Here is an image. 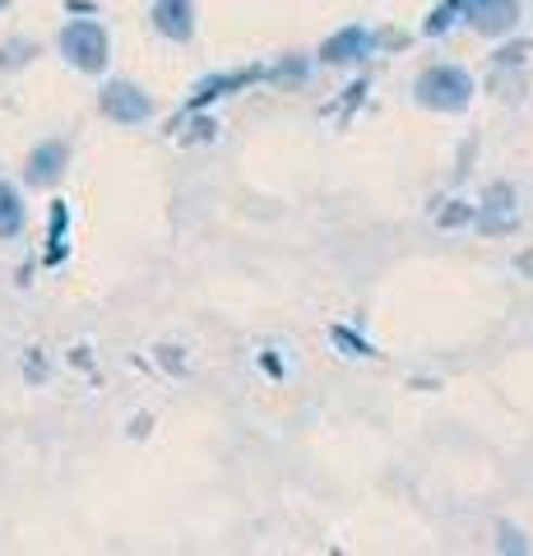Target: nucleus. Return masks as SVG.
Returning <instances> with one entry per match:
<instances>
[{
  "instance_id": "1",
  "label": "nucleus",
  "mask_w": 533,
  "mask_h": 556,
  "mask_svg": "<svg viewBox=\"0 0 533 556\" xmlns=\"http://www.w3.org/2000/svg\"><path fill=\"white\" fill-rule=\"evenodd\" d=\"M455 14L469 20L473 33H483V38H502L520 24V0H445V5L427 20V33H445L455 24Z\"/></svg>"
},
{
  "instance_id": "2",
  "label": "nucleus",
  "mask_w": 533,
  "mask_h": 556,
  "mask_svg": "<svg viewBox=\"0 0 533 556\" xmlns=\"http://www.w3.org/2000/svg\"><path fill=\"white\" fill-rule=\"evenodd\" d=\"M413 98L427 112H464L473 102V79L459 65H432L413 79Z\"/></svg>"
},
{
  "instance_id": "3",
  "label": "nucleus",
  "mask_w": 533,
  "mask_h": 556,
  "mask_svg": "<svg viewBox=\"0 0 533 556\" xmlns=\"http://www.w3.org/2000/svg\"><path fill=\"white\" fill-rule=\"evenodd\" d=\"M61 56L71 61L75 70H84V75H98V70H107L112 61V42H107V28L93 24V20H75V24H65L61 28Z\"/></svg>"
},
{
  "instance_id": "4",
  "label": "nucleus",
  "mask_w": 533,
  "mask_h": 556,
  "mask_svg": "<svg viewBox=\"0 0 533 556\" xmlns=\"http://www.w3.org/2000/svg\"><path fill=\"white\" fill-rule=\"evenodd\" d=\"M102 116H112V121H122V126H140V121L153 116V102L144 89H135V84L126 79H112L107 89H102Z\"/></svg>"
},
{
  "instance_id": "5",
  "label": "nucleus",
  "mask_w": 533,
  "mask_h": 556,
  "mask_svg": "<svg viewBox=\"0 0 533 556\" xmlns=\"http://www.w3.org/2000/svg\"><path fill=\"white\" fill-rule=\"evenodd\" d=\"M153 28H158L167 42H191L195 5L191 0H153Z\"/></svg>"
},
{
  "instance_id": "6",
  "label": "nucleus",
  "mask_w": 533,
  "mask_h": 556,
  "mask_svg": "<svg viewBox=\"0 0 533 556\" xmlns=\"http://www.w3.org/2000/svg\"><path fill=\"white\" fill-rule=\"evenodd\" d=\"M371 47H376L371 33L357 28V24H348V28H339L334 38L320 47V61H325V65H353V61L371 56Z\"/></svg>"
},
{
  "instance_id": "7",
  "label": "nucleus",
  "mask_w": 533,
  "mask_h": 556,
  "mask_svg": "<svg viewBox=\"0 0 533 556\" xmlns=\"http://www.w3.org/2000/svg\"><path fill=\"white\" fill-rule=\"evenodd\" d=\"M65 163H71V149H65L61 139H51V144H38V149H33V159H28V172H24V177H28L33 186H56V181H61V172H65Z\"/></svg>"
},
{
  "instance_id": "8",
  "label": "nucleus",
  "mask_w": 533,
  "mask_h": 556,
  "mask_svg": "<svg viewBox=\"0 0 533 556\" xmlns=\"http://www.w3.org/2000/svg\"><path fill=\"white\" fill-rule=\"evenodd\" d=\"M24 195L14 190L10 181H0V241H10V237H20L24 232Z\"/></svg>"
},
{
  "instance_id": "9",
  "label": "nucleus",
  "mask_w": 533,
  "mask_h": 556,
  "mask_svg": "<svg viewBox=\"0 0 533 556\" xmlns=\"http://www.w3.org/2000/svg\"><path fill=\"white\" fill-rule=\"evenodd\" d=\"M5 5H10V0H0V10H5Z\"/></svg>"
}]
</instances>
